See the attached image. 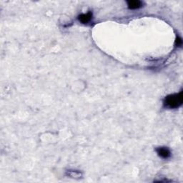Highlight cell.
I'll use <instances>...</instances> for the list:
<instances>
[{
  "label": "cell",
  "instance_id": "6da1fadb",
  "mask_svg": "<svg viewBox=\"0 0 183 183\" xmlns=\"http://www.w3.org/2000/svg\"><path fill=\"white\" fill-rule=\"evenodd\" d=\"M183 102V94L182 92L178 94H174L169 95L165 98L164 105L169 108H177L182 104Z\"/></svg>",
  "mask_w": 183,
  "mask_h": 183
},
{
  "label": "cell",
  "instance_id": "7a4b0ae2",
  "mask_svg": "<svg viewBox=\"0 0 183 183\" xmlns=\"http://www.w3.org/2000/svg\"><path fill=\"white\" fill-rule=\"evenodd\" d=\"M157 154H159V156L161 157L164 158V159H167V158L170 157V151L168 148L166 147H160L157 150Z\"/></svg>",
  "mask_w": 183,
  "mask_h": 183
},
{
  "label": "cell",
  "instance_id": "3957f363",
  "mask_svg": "<svg viewBox=\"0 0 183 183\" xmlns=\"http://www.w3.org/2000/svg\"><path fill=\"white\" fill-rule=\"evenodd\" d=\"M92 17V14L91 12H88L87 14H83L79 16V20L80 22H82L83 24H86L87 22L90 21Z\"/></svg>",
  "mask_w": 183,
  "mask_h": 183
},
{
  "label": "cell",
  "instance_id": "277c9868",
  "mask_svg": "<svg viewBox=\"0 0 183 183\" xmlns=\"http://www.w3.org/2000/svg\"><path fill=\"white\" fill-rule=\"evenodd\" d=\"M127 5H128V7H129L130 9H137L142 7V2L140 1L135 0V1L127 2Z\"/></svg>",
  "mask_w": 183,
  "mask_h": 183
}]
</instances>
